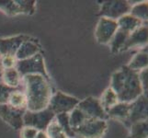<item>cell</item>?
<instances>
[{"label":"cell","mask_w":148,"mask_h":138,"mask_svg":"<svg viewBox=\"0 0 148 138\" xmlns=\"http://www.w3.org/2000/svg\"><path fill=\"white\" fill-rule=\"evenodd\" d=\"M110 88L116 93L119 102L131 103L144 95L138 72L127 65L113 73Z\"/></svg>","instance_id":"obj_1"},{"label":"cell","mask_w":148,"mask_h":138,"mask_svg":"<svg viewBox=\"0 0 148 138\" xmlns=\"http://www.w3.org/2000/svg\"><path fill=\"white\" fill-rule=\"evenodd\" d=\"M27 99V111H40L48 108L53 89L50 81L40 75H28L22 78Z\"/></svg>","instance_id":"obj_2"},{"label":"cell","mask_w":148,"mask_h":138,"mask_svg":"<svg viewBox=\"0 0 148 138\" xmlns=\"http://www.w3.org/2000/svg\"><path fill=\"white\" fill-rule=\"evenodd\" d=\"M15 68L21 76V78L28 75H40L50 81V76L45 67L44 59L42 53L37 54L32 57L17 61Z\"/></svg>","instance_id":"obj_3"},{"label":"cell","mask_w":148,"mask_h":138,"mask_svg":"<svg viewBox=\"0 0 148 138\" xmlns=\"http://www.w3.org/2000/svg\"><path fill=\"white\" fill-rule=\"evenodd\" d=\"M55 118V114L48 108L40 111H26L23 115V125L32 127L38 131H46Z\"/></svg>","instance_id":"obj_4"},{"label":"cell","mask_w":148,"mask_h":138,"mask_svg":"<svg viewBox=\"0 0 148 138\" xmlns=\"http://www.w3.org/2000/svg\"><path fill=\"white\" fill-rule=\"evenodd\" d=\"M108 124L104 120L89 119L74 129L75 138H102L107 132Z\"/></svg>","instance_id":"obj_5"},{"label":"cell","mask_w":148,"mask_h":138,"mask_svg":"<svg viewBox=\"0 0 148 138\" xmlns=\"http://www.w3.org/2000/svg\"><path fill=\"white\" fill-rule=\"evenodd\" d=\"M79 100L73 96L64 94L62 91H56L51 98L48 109L55 115L60 113H70L79 103Z\"/></svg>","instance_id":"obj_6"},{"label":"cell","mask_w":148,"mask_h":138,"mask_svg":"<svg viewBox=\"0 0 148 138\" xmlns=\"http://www.w3.org/2000/svg\"><path fill=\"white\" fill-rule=\"evenodd\" d=\"M0 10L8 15L16 16L18 14L32 15L36 11L35 0H0Z\"/></svg>","instance_id":"obj_7"},{"label":"cell","mask_w":148,"mask_h":138,"mask_svg":"<svg viewBox=\"0 0 148 138\" xmlns=\"http://www.w3.org/2000/svg\"><path fill=\"white\" fill-rule=\"evenodd\" d=\"M132 4L124 0H111L106 1L101 5L99 15L103 18L117 20L121 17L129 14L131 11Z\"/></svg>","instance_id":"obj_8"},{"label":"cell","mask_w":148,"mask_h":138,"mask_svg":"<svg viewBox=\"0 0 148 138\" xmlns=\"http://www.w3.org/2000/svg\"><path fill=\"white\" fill-rule=\"evenodd\" d=\"M118 30L116 20L101 17L95 30V37L100 44H109L113 35Z\"/></svg>","instance_id":"obj_9"},{"label":"cell","mask_w":148,"mask_h":138,"mask_svg":"<svg viewBox=\"0 0 148 138\" xmlns=\"http://www.w3.org/2000/svg\"><path fill=\"white\" fill-rule=\"evenodd\" d=\"M27 110L17 109L10 105H0V118L14 130H21L23 125V115Z\"/></svg>","instance_id":"obj_10"},{"label":"cell","mask_w":148,"mask_h":138,"mask_svg":"<svg viewBox=\"0 0 148 138\" xmlns=\"http://www.w3.org/2000/svg\"><path fill=\"white\" fill-rule=\"evenodd\" d=\"M77 108L90 119L95 120H104L107 117V113L102 108L100 100L99 99L88 97L82 101H79Z\"/></svg>","instance_id":"obj_11"},{"label":"cell","mask_w":148,"mask_h":138,"mask_svg":"<svg viewBox=\"0 0 148 138\" xmlns=\"http://www.w3.org/2000/svg\"><path fill=\"white\" fill-rule=\"evenodd\" d=\"M142 121H147V97L145 95L130 103L129 117L124 124L131 126L132 124Z\"/></svg>","instance_id":"obj_12"},{"label":"cell","mask_w":148,"mask_h":138,"mask_svg":"<svg viewBox=\"0 0 148 138\" xmlns=\"http://www.w3.org/2000/svg\"><path fill=\"white\" fill-rule=\"evenodd\" d=\"M27 35H18L9 38H0V54L15 56L19 46L25 41L29 39Z\"/></svg>","instance_id":"obj_13"},{"label":"cell","mask_w":148,"mask_h":138,"mask_svg":"<svg viewBox=\"0 0 148 138\" xmlns=\"http://www.w3.org/2000/svg\"><path fill=\"white\" fill-rule=\"evenodd\" d=\"M146 44H147V26L142 25L140 28L130 33L128 39H127L123 47L121 49V52L134 47L144 46Z\"/></svg>","instance_id":"obj_14"},{"label":"cell","mask_w":148,"mask_h":138,"mask_svg":"<svg viewBox=\"0 0 148 138\" xmlns=\"http://www.w3.org/2000/svg\"><path fill=\"white\" fill-rule=\"evenodd\" d=\"M40 52H42V47H40L38 40L29 38L23 42L21 45L19 46L15 57H16L17 61L24 60L32 57V56L37 54H40Z\"/></svg>","instance_id":"obj_15"},{"label":"cell","mask_w":148,"mask_h":138,"mask_svg":"<svg viewBox=\"0 0 148 138\" xmlns=\"http://www.w3.org/2000/svg\"><path fill=\"white\" fill-rule=\"evenodd\" d=\"M129 112H130V103L118 102L113 107H111L106 113L108 118L119 120L125 122L129 117Z\"/></svg>","instance_id":"obj_16"},{"label":"cell","mask_w":148,"mask_h":138,"mask_svg":"<svg viewBox=\"0 0 148 138\" xmlns=\"http://www.w3.org/2000/svg\"><path fill=\"white\" fill-rule=\"evenodd\" d=\"M118 24V29L124 30L126 32L132 33L135 30L140 28L143 25V21L135 17L132 16L131 14H126L116 20Z\"/></svg>","instance_id":"obj_17"},{"label":"cell","mask_w":148,"mask_h":138,"mask_svg":"<svg viewBox=\"0 0 148 138\" xmlns=\"http://www.w3.org/2000/svg\"><path fill=\"white\" fill-rule=\"evenodd\" d=\"M1 78L3 79V83L5 85L10 87V88L21 89L20 86H21L22 78L15 67L4 69Z\"/></svg>","instance_id":"obj_18"},{"label":"cell","mask_w":148,"mask_h":138,"mask_svg":"<svg viewBox=\"0 0 148 138\" xmlns=\"http://www.w3.org/2000/svg\"><path fill=\"white\" fill-rule=\"evenodd\" d=\"M130 33L126 32L124 30L118 29L115 34L113 35L111 41L110 42V51L112 54H117L119 52H121V49L123 47L125 42L128 39Z\"/></svg>","instance_id":"obj_19"},{"label":"cell","mask_w":148,"mask_h":138,"mask_svg":"<svg viewBox=\"0 0 148 138\" xmlns=\"http://www.w3.org/2000/svg\"><path fill=\"white\" fill-rule=\"evenodd\" d=\"M147 48L140 51L137 53L134 58H132L129 65H127L130 69L136 71V72H140L141 70L147 68Z\"/></svg>","instance_id":"obj_20"},{"label":"cell","mask_w":148,"mask_h":138,"mask_svg":"<svg viewBox=\"0 0 148 138\" xmlns=\"http://www.w3.org/2000/svg\"><path fill=\"white\" fill-rule=\"evenodd\" d=\"M8 104L17 109L27 110V99L24 91L21 89H18L12 92L9 96Z\"/></svg>","instance_id":"obj_21"},{"label":"cell","mask_w":148,"mask_h":138,"mask_svg":"<svg viewBox=\"0 0 148 138\" xmlns=\"http://www.w3.org/2000/svg\"><path fill=\"white\" fill-rule=\"evenodd\" d=\"M99 100H100L102 108L104 109L105 112H107L111 107H113L115 104H117L119 102L116 93L110 88H108L104 91V93L102 94L101 99Z\"/></svg>","instance_id":"obj_22"},{"label":"cell","mask_w":148,"mask_h":138,"mask_svg":"<svg viewBox=\"0 0 148 138\" xmlns=\"http://www.w3.org/2000/svg\"><path fill=\"white\" fill-rule=\"evenodd\" d=\"M90 118H88L84 112L81 111L77 107L75 108L69 113V124L72 130L76 129L77 127H79L81 124H83L85 122H86Z\"/></svg>","instance_id":"obj_23"},{"label":"cell","mask_w":148,"mask_h":138,"mask_svg":"<svg viewBox=\"0 0 148 138\" xmlns=\"http://www.w3.org/2000/svg\"><path fill=\"white\" fill-rule=\"evenodd\" d=\"M130 138H147V121H142L131 125Z\"/></svg>","instance_id":"obj_24"},{"label":"cell","mask_w":148,"mask_h":138,"mask_svg":"<svg viewBox=\"0 0 148 138\" xmlns=\"http://www.w3.org/2000/svg\"><path fill=\"white\" fill-rule=\"evenodd\" d=\"M54 120L61 128L64 131L65 134L68 135V137H75L74 132L69 124V113H60L55 115Z\"/></svg>","instance_id":"obj_25"},{"label":"cell","mask_w":148,"mask_h":138,"mask_svg":"<svg viewBox=\"0 0 148 138\" xmlns=\"http://www.w3.org/2000/svg\"><path fill=\"white\" fill-rule=\"evenodd\" d=\"M132 16L135 17L142 21L147 20V2H142L132 6L130 13Z\"/></svg>","instance_id":"obj_26"},{"label":"cell","mask_w":148,"mask_h":138,"mask_svg":"<svg viewBox=\"0 0 148 138\" xmlns=\"http://www.w3.org/2000/svg\"><path fill=\"white\" fill-rule=\"evenodd\" d=\"M46 133L49 138H69L68 135L65 134L64 131L61 128L59 124L53 120L46 129Z\"/></svg>","instance_id":"obj_27"},{"label":"cell","mask_w":148,"mask_h":138,"mask_svg":"<svg viewBox=\"0 0 148 138\" xmlns=\"http://www.w3.org/2000/svg\"><path fill=\"white\" fill-rule=\"evenodd\" d=\"M18 89H21L10 88V87L5 85L4 83H0V105L7 104L8 102L10 94Z\"/></svg>","instance_id":"obj_28"},{"label":"cell","mask_w":148,"mask_h":138,"mask_svg":"<svg viewBox=\"0 0 148 138\" xmlns=\"http://www.w3.org/2000/svg\"><path fill=\"white\" fill-rule=\"evenodd\" d=\"M17 64V59L15 56H10V55H2L1 57V65L3 69H8V68H13L16 66Z\"/></svg>","instance_id":"obj_29"},{"label":"cell","mask_w":148,"mask_h":138,"mask_svg":"<svg viewBox=\"0 0 148 138\" xmlns=\"http://www.w3.org/2000/svg\"><path fill=\"white\" fill-rule=\"evenodd\" d=\"M38 130L29 126H23L20 130V137L21 138H35Z\"/></svg>","instance_id":"obj_30"},{"label":"cell","mask_w":148,"mask_h":138,"mask_svg":"<svg viewBox=\"0 0 148 138\" xmlns=\"http://www.w3.org/2000/svg\"><path fill=\"white\" fill-rule=\"evenodd\" d=\"M139 74V79H140V82H141V86H142V89L143 91H144V95L147 97V68L145 69H143L141 70L140 72H138Z\"/></svg>","instance_id":"obj_31"},{"label":"cell","mask_w":148,"mask_h":138,"mask_svg":"<svg viewBox=\"0 0 148 138\" xmlns=\"http://www.w3.org/2000/svg\"><path fill=\"white\" fill-rule=\"evenodd\" d=\"M35 138H49L46 131H38Z\"/></svg>","instance_id":"obj_32"},{"label":"cell","mask_w":148,"mask_h":138,"mask_svg":"<svg viewBox=\"0 0 148 138\" xmlns=\"http://www.w3.org/2000/svg\"><path fill=\"white\" fill-rule=\"evenodd\" d=\"M1 57H2V55L0 54V78H1V76H2V73H3V67H2V65H1Z\"/></svg>","instance_id":"obj_33"}]
</instances>
